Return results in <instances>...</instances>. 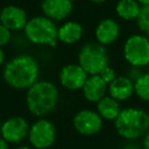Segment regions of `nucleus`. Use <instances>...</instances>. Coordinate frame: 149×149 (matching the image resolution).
<instances>
[{"mask_svg":"<svg viewBox=\"0 0 149 149\" xmlns=\"http://www.w3.org/2000/svg\"><path fill=\"white\" fill-rule=\"evenodd\" d=\"M40 64L35 57L20 54L12 57L2 66L3 81L14 90H28L38 80Z\"/></svg>","mask_w":149,"mask_h":149,"instance_id":"1","label":"nucleus"},{"mask_svg":"<svg viewBox=\"0 0 149 149\" xmlns=\"http://www.w3.org/2000/svg\"><path fill=\"white\" fill-rule=\"evenodd\" d=\"M26 107L28 112L37 118L49 115L58 105V87L50 80L38 79L28 90H26Z\"/></svg>","mask_w":149,"mask_h":149,"instance_id":"2","label":"nucleus"},{"mask_svg":"<svg viewBox=\"0 0 149 149\" xmlns=\"http://www.w3.org/2000/svg\"><path fill=\"white\" fill-rule=\"evenodd\" d=\"M114 128L116 134L126 141L142 139L149 130V113L141 107H125L114 120Z\"/></svg>","mask_w":149,"mask_h":149,"instance_id":"3","label":"nucleus"},{"mask_svg":"<svg viewBox=\"0 0 149 149\" xmlns=\"http://www.w3.org/2000/svg\"><path fill=\"white\" fill-rule=\"evenodd\" d=\"M23 34L26 40L35 45L56 47L58 42V26L45 15L30 17L23 29Z\"/></svg>","mask_w":149,"mask_h":149,"instance_id":"4","label":"nucleus"},{"mask_svg":"<svg viewBox=\"0 0 149 149\" xmlns=\"http://www.w3.org/2000/svg\"><path fill=\"white\" fill-rule=\"evenodd\" d=\"M77 59L80 66L88 74H99L107 65H109L107 48L97 41L83 44L79 49Z\"/></svg>","mask_w":149,"mask_h":149,"instance_id":"5","label":"nucleus"},{"mask_svg":"<svg viewBox=\"0 0 149 149\" xmlns=\"http://www.w3.org/2000/svg\"><path fill=\"white\" fill-rule=\"evenodd\" d=\"M122 56L129 66H149V37L142 33L129 35L123 42Z\"/></svg>","mask_w":149,"mask_h":149,"instance_id":"6","label":"nucleus"},{"mask_svg":"<svg viewBox=\"0 0 149 149\" xmlns=\"http://www.w3.org/2000/svg\"><path fill=\"white\" fill-rule=\"evenodd\" d=\"M28 141L35 149H49L56 141V127L47 118H38L30 125Z\"/></svg>","mask_w":149,"mask_h":149,"instance_id":"7","label":"nucleus"},{"mask_svg":"<svg viewBox=\"0 0 149 149\" xmlns=\"http://www.w3.org/2000/svg\"><path fill=\"white\" fill-rule=\"evenodd\" d=\"M104 119L93 109L84 108L78 111L72 118V126L74 130L84 136H92L98 134L104 126Z\"/></svg>","mask_w":149,"mask_h":149,"instance_id":"8","label":"nucleus"},{"mask_svg":"<svg viewBox=\"0 0 149 149\" xmlns=\"http://www.w3.org/2000/svg\"><path fill=\"white\" fill-rule=\"evenodd\" d=\"M30 125L24 116L13 115L3 120L0 136L9 144H19L28 139Z\"/></svg>","mask_w":149,"mask_h":149,"instance_id":"9","label":"nucleus"},{"mask_svg":"<svg viewBox=\"0 0 149 149\" xmlns=\"http://www.w3.org/2000/svg\"><path fill=\"white\" fill-rule=\"evenodd\" d=\"M88 76L90 74L80 66L79 63H70L59 70L58 80L65 90L79 91L83 88Z\"/></svg>","mask_w":149,"mask_h":149,"instance_id":"10","label":"nucleus"},{"mask_svg":"<svg viewBox=\"0 0 149 149\" xmlns=\"http://www.w3.org/2000/svg\"><path fill=\"white\" fill-rule=\"evenodd\" d=\"M29 17L27 12L16 5H7L1 8L0 22H2L10 31L23 30Z\"/></svg>","mask_w":149,"mask_h":149,"instance_id":"11","label":"nucleus"},{"mask_svg":"<svg viewBox=\"0 0 149 149\" xmlns=\"http://www.w3.org/2000/svg\"><path fill=\"white\" fill-rule=\"evenodd\" d=\"M121 29L116 20L112 17H105L100 20L94 29V38L98 43L107 47L118 41Z\"/></svg>","mask_w":149,"mask_h":149,"instance_id":"12","label":"nucleus"},{"mask_svg":"<svg viewBox=\"0 0 149 149\" xmlns=\"http://www.w3.org/2000/svg\"><path fill=\"white\" fill-rule=\"evenodd\" d=\"M73 9V2L70 0H42V14L55 22L65 21Z\"/></svg>","mask_w":149,"mask_h":149,"instance_id":"13","label":"nucleus"},{"mask_svg":"<svg viewBox=\"0 0 149 149\" xmlns=\"http://www.w3.org/2000/svg\"><path fill=\"white\" fill-rule=\"evenodd\" d=\"M80 91L86 101L97 104L108 94V84L100 77V74H90Z\"/></svg>","mask_w":149,"mask_h":149,"instance_id":"14","label":"nucleus"},{"mask_svg":"<svg viewBox=\"0 0 149 149\" xmlns=\"http://www.w3.org/2000/svg\"><path fill=\"white\" fill-rule=\"evenodd\" d=\"M108 94L120 102L129 100L135 94L134 80L127 74L118 76L112 83L108 84Z\"/></svg>","mask_w":149,"mask_h":149,"instance_id":"15","label":"nucleus"},{"mask_svg":"<svg viewBox=\"0 0 149 149\" xmlns=\"http://www.w3.org/2000/svg\"><path fill=\"white\" fill-rule=\"evenodd\" d=\"M84 35V28L78 21H63L58 26V42L68 45L76 44L81 40Z\"/></svg>","mask_w":149,"mask_h":149,"instance_id":"16","label":"nucleus"},{"mask_svg":"<svg viewBox=\"0 0 149 149\" xmlns=\"http://www.w3.org/2000/svg\"><path fill=\"white\" fill-rule=\"evenodd\" d=\"M95 109L105 121L114 122V120L120 114L122 107H121V102L119 100H116L113 97H111L109 94H107L95 104Z\"/></svg>","mask_w":149,"mask_h":149,"instance_id":"17","label":"nucleus"},{"mask_svg":"<svg viewBox=\"0 0 149 149\" xmlns=\"http://www.w3.org/2000/svg\"><path fill=\"white\" fill-rule=\"evenodd\" d=\"M142 5L137 0H118L115 3V14L123 21H136Z\"/></svg>","mask_w":149,"mask_h":149,"instance_id":"18","label":"nucleus"},{"mask_svg":"<svg viewBox=\"0 0 149 149\" xmlns=\"http://www.w3.org/2000/svg\"><path fill=\"white\" fill-rule=\"evenodd\" d=\"M135 95L144 101L149 102V72H143L135 81H134Z\"/></svg>","mask_w":149,"mask_h":149,"instance_id":"19","label":"nucleus"},{"mask_svg":"<svg viewBox=\"0 0 149 149\" xmlns=\"http://www.w3.org/2000/svg\"><path fill=\"white\" fill-rule=\"evenodd\" d=\"M135 22H136V26H137L140 33H142L149 37V5L142 6L141 12Z\"/></svg>","mask_w":149,"mask_h":149,"instance_id":"20","label":"nucleus"},{"mask_svg":"<svg viewBox=\"0 0 149 149\" xmlns=\"http://www.w3.org/2000/svg\"><path fill=\"white\" fill-rule=\"evenodd\" d=\"M12 33L2 22H0V47L7 45L12 41Z\"/></svg>","mask_w":149,"mask_h":149,"instance_id":"21","label":"nucleus"},{"mask_svg":"<svg viewBox=\"0 0 149 149\" xmlns=\"http://www.w3.org/2000/svg\"><path fill=\"white\" fill-rule=\"evenodd\" d=\"M100 77L107 83V84H109V83H112L116 77H118V74H116V72H115V70L112 68V66H109V65H107L100 73Z\"/></svg>","mask_w":149,"mask_h":149,"instance_id":"22","label":"nucleus"},{"mask_svg":"<svg viewBox=\"0 0 149 149\" xmlns=\"http://www.w3.org/2000/svg\"><path fill=\"white\" fill-rule=\"evenodd\" d=\"M143 73V71H142V68H136V66H129V71L127 72V76L130 78V79H133L134 81L141 76Z\"/></svg>","mask_w":149,"mask_h":149,"instance_id":"23","label":"nucleus"},{"mask_svg":"<svg viewBox=\"0 0 149 149\" xmlns=\"http://www.w3.org/2000/svg\"><path fill=\"white\" fill-rule=\"evenodd\" d=\"M142 149H149V130L144 134V136L142 137Z\"/></svg>","mask_w":149,"mask_h":149,"instance_id":"24","label":"nucleus"},{"mask_svg":"<svg viewBox=\"0 0 149 149\" xmlns=\"http://www.w3.org/2000/svg\"><path fill=\"white\" fill-rule=\"evenodd\" d=\"M122 149H142V146L139 147L136 143H134V141H128V143H126Z\"/></svg>","mask_w":149,"mask_h":149,"instance_id":"25","label":"nucleus"},{"mask_svg":"<svg viewBox=\"0 0 149 149\" xmlns=\"http://www.w3.org/2000/svg\"><path fill=\"white\" fill-rule=\"evenodd\" d=\"M6 63V55H5V51L2 49V47H0V68H2Z\"/></svg>","mask_w":149,"mask_h":149,"instance_id":"26","label":"nucleus"},{"mask_svg":"<svg viewBox=\"0 0 149 149\" xmlns=\"http://www.w3.org/2000/svg\"><path fill=\"white\" fill-rule=\"evenodd\" d=\"M0 149H9V143H7L1 136H0Z\"/></svg>","mask_w":149,"mask_h":149,"instance_id":"27","label":"nucleus"},{"mask_svg":"<svg viewBox=\"0 0 149 149\" xmlns=\"http://www.w3.org/2000/svg\"><path fill=\"white\" fill-rule=\"evenodd\" d=\"M15 149H35V148H34V147H31V146H26V144H22V146L16 147Z\"/></svg>","mask_w":149,"mask_h":149,"instance_id":"28","label":"nucleus"},{"mask_svg":"<svg viewBox=\"0 0 149 149\" xmlns=\"http://www.w3.org/2000/svg\"><path fill=\"white\" fill-rule=\"evenodd\" d=\"M92 3H97V5H99V3H104V2H106L107 0H90Z\"/></svg>","mask_w":149,"mask_h":149,"instance_id":"29","label":"nucleus"},{"mask_svg":"<svg viewBox=\"0 0 149 149\" xmlns=\"http://www.w3.org/2000/svg\"><path fill=\"white\" fill-rule=\"evenodd\" d=\"M142 6H146V5H149V0H137Z\"/></svg>","mask_w":149,"mask_h":149,"instance_id":"30","label":"nucleus"},{"mask_svg":"<svg viewBox=\"0 0 149 149\" xmlns=\"http://www.w3.org/2000/svg\"><path fill=\"white\" fill-rule=\"evenodd\" d=\"M2 122H3V121H2L1 119H0V134H1V128H2Z\"/></svg>","mask_w":149,"mask_h":149,"instance_id":"31","label":"nucleus"},{"mask_svg":"<svg viewBox=\"0 0 149 149\" xmlns=\"http://www.w3.org/2000/svg\"><path fill=\"white\" fill-rule=\"evenodd\" d=\"M70 1H71V2H74V1H77V0H70Z\"/></svg>","mask_w":149,"mask_h":149,"instance_id":"32","label":"nucleus"},{"mask_svg":"<svg viewBox=\"0 0 149 149\" xmlns=\"http://www.w3.org/2000/svg\"><path fill=\"white\" fill-rule=\"evenodd\" d=\"M0 12H1V9H0Z\"/></svg>","mask_w":149,"mask_h":149,"instance_id":"33","label":"nucleus"}]
</instances>
